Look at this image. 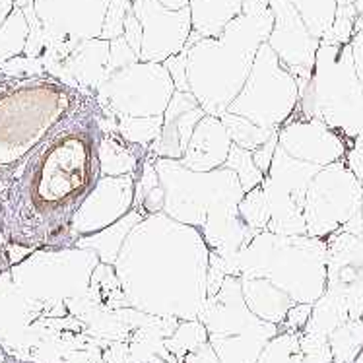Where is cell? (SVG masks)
I'll return each instance as SVG.
<instances>
[{
  "label": "cell",
  "mask_w": 363,
  "mask_h": 363,
  "mask_svg": "<svg viewBox=\"0 0 363 363\" xmlns=\"http://www.w3.org/2000/svg\"><path fill=\"white\" fill-rule=\"evenodd\" d=\"M338 2V6H348V4H354L356 0H336Z\"/></svg>",
  "instance_id": "obj_9"
},
{
  "label": "cell",
  "mask_w": 363,
  "mask_h": 363,
  "mask_svg": "<svg viewBox=\"0 0 363 363\" xmlns=\"http://www.w3.org/2000/svg\"><path fill=\"white\" fill-rule=\"evenodd\" d=\"M268 4L274 14V26L267 41L272 51L291 65H303L311 60L319 41L309 31L291 0H268Z\"/></svg>",
  "instance_id": "obj_3"
},
{
  "label": "cell",
  "mask_w": 363,
  "mask_h": 363,
  "mask_svg": "<svg viewBox=\"0 0 363 363\" xmlns=\"http://www.w3.org/2000/svg\"><path fill=\"white\" fill-rule=\"evenodd\" d=\"M111 0H35V10L47 28L76 38H101Z\"/></svg>",
  "instance_id": "obj_2"
},
{
  "label": "cell",
  "mask_w": 363,
  "mask_h": 363,
  "mask_svg": "<svg viewBox=\"0 0 363 363\" xmlns=\"http://www.w3.org/2000/svg\"><path fill=\"white\" fill-rule=\"evenodd\" d=\"M291 4L301 14L307 28L317 39L325 38L336 16V0H291Z\"/></svg>",
  "instance_id": "obj_5"
},
{
  "label": "cell",
  "mask_w": 363,
  "mask_h": 363,
  "mask_svg": "<svg viewBox=\"0 0 363 363\" xmlns=\"http://www.w3.org/2000/svg\"><path fill=\"white\" fill-rule=\"evenodd\" d=\"M130 2H134V0H130Z\"/></svg>",
  "instance_id": "obj_10"
},
{
  "label": "cell",
  "mask_w": 363,
  "mask_h": 363,
  "mask_svg": "<svg viewBox=\"0 0 363 363\" xmlns=\"http://www.w3.org/2000/svg\"><path fill=\"white\" fill-rule=\"evenodd\" d=\"M133 12L142 26L144 59L162 60L179 52L193 33L191 10L165 8L157 0H134Z\"/></svg>",
  "instance_id": "obj_1"
},
{
  "label": "cell",
  "mask_w": 363,
  "mask_h": 363,
  "mask_svg": "<svg viewBox=\"0 0 363 363\" xmlns=\"http://www.w3.org/2000/svg\"><path fill=\"white\" fill-rule=\"evenodd\" d=\"M245 0H191L193 31L201 38H218L243 10Z\"/></svg>",
  "instance_id": "obj_4"
},
{
  "label": "cell",
  "mask_w": 363,
  "mask_h": 363,
  "mask_svg": "<svg viewBox=\"0 0 363 363\" xmlns=\"http://www.w3.org/2000/svg\"><path fill=\"white\" fill-rule=\"evenodd\" d=\"M354 6H356V12L363 20V0H356V2H354Z\"/></svg>",
  "instance_id": "obj_8"
},
{
  "label": "cell",
  "mask_w": 363,
  "mask_h": 363,
  "mask_svg": "<svg viewBox=\"0 0 363 363\" xmlns=\"http://www.w3.org/2000/svg\"><path fill=\"white\" fill-rule=\"evenodd\" d=\"M130 6H133L130 0H111V4L107 8V14H105L101 38L111 39V41L117 38H123V33H125V20Z\"/></svg>",
  "instance_id": "obj_6"
},
{
  "label": "cell",
  "mask_w": 363,
  "mask_h": 363,
  "mask_svg": "<svg viewBox=\"0 0 363 363\" xmlns=\"http://www.w3.org/2000/svg\"><path fill=\"white\" fill-rule=\"evenodd\" d=\"M157 2H162L163 6L171 8V10H181V8L189 6L191 0H157Z\"/></svg>",
  "instance_id": "obj_7"
}]
</instances>
